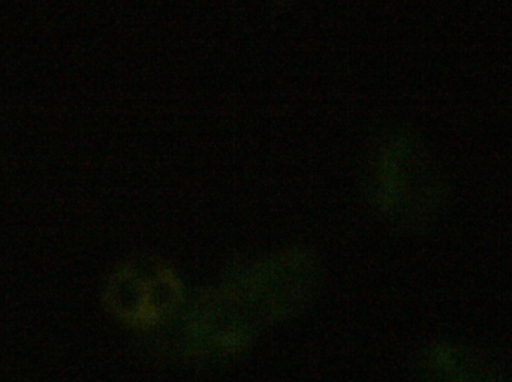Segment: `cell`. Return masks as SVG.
Masks as SVG:
<instances>
[{"mask_svg": "<svg viewBox=\"0 0 512 382\" xmlns=\"http://www.w3.org/2000/svg\"><path fill=\"white\" fill-rule=\"evenodd\" d=\"M369 192L382 215L406 225L432 221L445 200L444 180L429 147L405 128L388 129L376 140Z\"/></svg>", "mask_w": 512, "mask_h": 382, "instance_id": "1", "label": "cell"}, {"mask_svg": "<svg viewBox=\"0 0 512 382\" xmlns=\"http://www.w3.org/2000/svg\"><path fill=\"white\" fill-rule=\"evenodd\" d=\"M436 363L444 382H501L489 363L472 356L469 351L448 348L444 350V357Z\"/></svg>", "mask_w": 512, "mask_h": 382, "instance_id": "2", "label": "cell"}]
</instances>
